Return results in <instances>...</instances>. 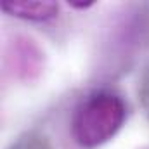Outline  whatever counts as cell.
I'll return each mask as SVG.
<instances>
[{"label":"cell","instance_id":"4","mask_svg":"<svg viewBox=\"0 0 149 149\" xmlns=\"http://www.w3.org/2000/svg\"><path fill=\"white\" fill-rule=\"evenodd\" d=\"M7 149H54L50 141L37 130H28L16 137Z\"/></svg>","mask_w":149,"mask_h":149},{"label":"cell","instance_id":"6","mask_svg":"<svg viewBox=\"0 0 149 149\" xmlns=\"http://www.w3.org/2000/svg\"><path fill=\"white\" fill-rule=\"evenodd\" d=\"M70 5L73 7V9H88V7H92L94 5V2L92 0H71L70 2Z\"/></svg>","mask_w":149,"mask_h":149},{"label":"cell","instance_id":"3","mask_svg":"<svg viewBox=\"0 0 149 149\" xmlns=\"http://www.w3.org/2000/svg\"><path fill=\"white\" fill-rule=\"evenodd\" d=\"M2 10L7 12L12 17L31 21V23H43L50 21L59 12L57 2H12L5 0L2 2Z\"/></svg>","mask_w":149,"mask_h":149},{"label":"cell","instance_id":"1","mask_svg":"<svg viewBox=\"0 0 149 149\" xmlns=\"http://www.w3.org/2000/svg\"><path fill=\"white\" fill-rule=\"evenodd\" d=\"M127 120V106L120 94L102 88L88 94L73 113L71 137L83 149H95L109 142Z\"/></svg>","mask_w":149,"mask_h":149},{"label":"cell","instance_id":"2","mask_svg":"<svg viewBox=\"0 0 149 149\" xmlns=\"http://www.w3.org/2000/svg\"><path fill=\"white\" fill-rule=\"evenodd\" d=\"M7 63L19 80L31 81L43 71L45 54L35 40L28 37H17L9 45Z\"/></svg>","mask_w":149,"mask_h":149},{"label":"cell","instance_id":"5","mask_svg":"<svg viewBox=\"0 0 149 149\" xmlns=\"http://www.w3.org/2000/svg\"><path fill=\"white\" fill-rule=\"evenodd\" d=\"M137 97L141 102V108L144 109L146 116L149 118V59L146 66L142 68L139 76V85H137Z\"/></svg>","mask_w":149,"mask_h":149}]
</instances>
